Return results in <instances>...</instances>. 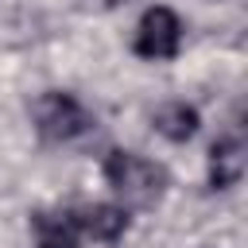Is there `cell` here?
<instances>
[{"instance_id":"7a4b0ae2","label":"cell","mask_w":248,"mask_h":248,"mask_svg":"<svg viewBox=\"0 0 248 248\" xmlns=\"http://www.w3.org/2000/svg\"><path fill=\"white\" fill-rule=\"evenodd\" d=\"M31 120H35L39 136L50 140V143H74V140L89 136L93 124H97L93 112H89L74 93H66V89H46V93H39L35 105H31Z\"/></svg>"},{"instance_id":"8992f818","label":"cell","mask_w":248,"mask_h":248,"mask_svg":"<svg viewBox=\"0 0 248 248\" xmlns=\"http://www.w3.org/2000/svg\"><path fill=\"white\" fill-rule=\"evenodd\" d=\"M78 221H81V236H89L97 244H112L128 232V209L116 202H93V205L78 209Z\"/></svg>"},{"instance_id":"5b68a950","label":"cell","mask_w":248,"mask_h":248,"mask_svg":"<svg viewBox=\"0 0 248 248\" xmlns=\"http://www.w3.org/2000/svg\"><path fill=\"white\" fill-rule=\"evenodd\" d=\"M240 174H244V136L240 128H232L209 147V190H232Z\"/></svg>"},{"instance_id":"277c9868","label":"cell","mask_w":248,"mask_h":248,"mask_svg":"<svg viewBox=\"0 0 248 248\" xmlns=\"http://www.w3.org/2000/svg\"><path fill=\"white\" fill-rule=\"evenodd\" d=\"M35 248H81V221L78 209H35L31 213Z\"/></svg>"},{"instance_id":"3957f363","label":"cell","mask_w":248,"mask_h":248,"mask_svg":"<svg viewBox=\"0 0 248 248\" xmlns=\"http://www.w3.org/2000/svg\"><path fill=\"white\" fill-rule=\"evenodd\" d=\"M178 46H182V19H178V12L167 8V4L147 8L140 16V23H136L132 50L140 58H147V62H167V58L178 54Z\"/></svg>"},{"instance_id":"6da1fadb","label":"cell","mask_w":248,"mask_h":248,"mask_svg":"<svg viewBox=\"0 0 248 248\" xmlns=\"http://www.w3.org/2000/svg\"><path fill=\"white\" fill-rule=\"evenodd\" d=\"M101 170H105V182L112 186V194L120 198L124 209H151L167 194V170L147 155L116 147V151L105 155Z\"/></svg>"},{"instance_id":"ba28073f","label":"cell","mask_w":248,"mask_h":248,"mask_svg":"<svg viewBox=\"0 0 248 248\" xmlns=\"http://www.w3.org/2000/svg\"><path fill=\"white\" fill-rule=\"evenodd\" d=\"M105 8H116V4H128V0H101Z\"/></svg>"},{"instance_id":"52a82bcc","label":"cell","mask_w":248,"mask_h":248,"mask_svg":"<svg viewBox=\"0 0 248 248\" xmlns=\"http://www.w3.org/2000/svg\"><path fill=\"white\" fill-rule=\"evenodd\" d=\"M151 124H155V132H159L163 140H170V143H186V140H194L202 116H198V108L186 105V101H167V105L155 108Z\"/></svg>"}]
</instances>
